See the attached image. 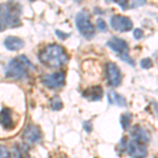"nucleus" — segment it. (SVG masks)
<instances>
[{
	"mask_svg": "<svg viewBox=\"0 0 158 158\" xmlns=\"http://www.w3.org/2000/svg\"><path fill=\"white\" fill-rule=\"evenodd\" d=\"M21 6L15 1L0 4V32L21 25Z\"/></svg>",
	"mask_w": 158,
	"mask_h": 158,
	"instance_id": "nucleus-1",
	"label": "nucleus"
},
{
	"mask_svg": "<svg viewBox=\"0 0 158 158\" xmlns=\"http://www.w3.org/2000/svg\"><path fill=\"white\" fill-rule=\"evenodd\" d=\"M40 62L51 69H59L69 61V55L59 44H50L42 50L39 56Z\"/></svg>",
	"mask_w": 158,
	"mask_h": 158,
	"instance_id": "nucleus-2",
	"label": "nucleus"
},
{
	"mask_svg": "<svg viewBox=\"0 0 158 158\" xmlns=\"http://www.w3.org/2000/svg\"><path fill=\"white\" fill-rule=\"evenodd\" d=\"M30 70H35L33 63L24 55H20L7 63L6 76L11 79H24L29 76Z\"/></svg>",
	"mask_w": 158,
	"mask_h": 158,
	"instance_id": "nucleus-3",
	"label": "nucleus"
},
{
	"mask_svg": "<svg viewBox=\"0 0 158 158\" xmlns=\"http://www.w3.org/2000/svg\"><path fill=\"white\" fill-rule=\"evenodd\" d=\"M108 47L118 55L120 60L129 63L131 67H135V61L129 54V52H130L129 43L127 42L126 40L121 39V38H119V37L113 36L108 41Z\"/></svg>",
	"mask_w": 158,
	"mask_h": 158,
	"instance_id": "nucleus-4",
	"label": "nucleus"
},
{
	"mask_svg": "<svg viewBox=\"0 0 158 158\" xmlns=\"http://www.w3.org/2000/svg\"><path fill=\"white\" fill-rule=\"evenodd\" d=\"M76 27L85 39L91 40L95 37V27L91 22V15L88 11H80L75 18Z\"/></svg>",
	"mask_w": 158,
	"mask_h": 158,
	"instance_id": "nucleus-5",
	"label": "nucleus"
},
{
	"mask_svg": "<svg viewBox=\"0 0 158 158\" xmlns=\"http://www.w3.org/2000/svg\"><path fill=\"white\" fill-rule=\"evenodd\" d=\"M111 27L117 32H129L133 29V22L129 17L113 15L111 17Z\"/></svg>",
	"mask_w": 158,
	"mask_h": 158,
	"instance_id": "nucleus-6",
	"label": "nucleus"
},
{
	"mask_svg": "<svg viewBox=\"0 0 158 158\" xmlns=\"http://www.w3.org/2000/svg\"><path fill=\"white\" fill-rule=\"evenodd\" d=\"M106 79L109 85L116 88L121 85V71L114 62H109L106 64Z\"/></svg>",
	"mask_w": 158,
	"mask_h": 158,
	"instance_id": "nucleus-7",
	"label": "nucleus"
},
{
	"mask_svg": "<svg viewBox=\"0 0 158 158\" xmlns=\"http://www.w3.org/2000/svg\"><path fill=\"white\" fill-rule=\"evenodd\" d=\"M43 83L50 89L56 90L60 89L65 83V74L63 72H57L50 75H45L43 77Z\"/></svg>",
	"mask_w": 158,
	"mask_h": 158,
	"instance_id": "nucleus-8",
	"label": "nucleus"
},
{
	"mask_svg": "<svg viewBox=\"0 0 158 158\" xmlns=\"http://www.w3.org/2000/svg\"><path fill=\"white\" fill-rule=\"evenodd\" d=\"M126 150L128 154L132 157H146L148 155V150L144 143L137 141L135 139L128 140Z\"/></svg>",
	"mask_w": 158,
	"mask_h": 158,
	"instance_id": "nucleus-9",
	"label": "nucleus"
},
{
	"mask_svg": "<svg viewBox=\"0 0 158 158\" xmlns=\"http://www.w3.org/2000/svg\"><path fill=\"white\" fill-rule=\"evenodd\" d=\"M41 136V130L39 129V127L31 124L25 129L23 135H22V138L27 144H34L40 141Z\"/></svg>",
	"mask_w": 158,
	"mask_h": 158,
	"instance_id": "nucleus-10",
	"label": "nucleus"
},
{
	"mask_svg": "<svg viewBox=\"0 0 158 158\" xmlns=\"http://www.w3.org/2000/svg\"><path fill=\"white\" fill-rule=\"evenodd\" d=\"M131 136L133 137V139L144 144L149 143L150 140H151V134H150V132L140 126H135L134 128L132 129Z\"/></svg>",
	"mask_w": 158,
	"mask_h": 158,
	"instance_id": "nucleus-11",
	"label": "nucleus"
},
{
	"mask_svg": "<svg viewBox=\"0 0 158 158\" xmlns=\"http://www.w3.org/2000/svg\"><path fill=\"white\" fill-rule=\"evenodd\" d=\"M0 123H1L2 128L6 130H13L15 127V123L13 121L12 117V111L9 108H3L0 112Z\"/></svg>",
	"mask_w": 158,
	"mask_h": 158,
	"instance_id": "nucleus-12",
	"label": "nucleus"
},
{
	"mask_svg": "<svg viewBox=\"0 0 158 158\" xmlns=\"http://www.w3.org/2000/svg\"><path fill=\"white\" fill-rule=\"evenodd\" d=\"M82 96L88 100L91 101H99L103 96V90L100 85L92 86L83 91Z\"/></svg>",
	"mask_w": 158,
	"mask_h": 158,
	"instance_id": "nucleus-13",
	"label": "nucleus"
},
{
	"mask_svg": "<svg viewBox=\"0 0 158 158\" xmlns=\"http://www.w3.org/2000/svg\"><path fill=\"white\" fill-rule=\"evenodd\" d=\"M4 47L6 48L9 51H19L20 49L24 47V41L22 39H20L18 37H15V36H9L6 38L4 40Z\"/></svg>",
	"mask_w": 158,
	"mask_h": 158,
	"instance_id": "nucleus-14",
	"label": "nucleus"
},
{
	"mask_svg": "<svg viewBox=\"0 0 158 158\" xmlns=\"http://www.w3.org/2000/svg\"><path fill=\"white\" fill-rule=\"evenodd\" d=\"M108 101L110 104H115L120 108H126L127 100L120 94H118L115 91H110L108 93Z\"/></svg>",
	"mask_w": 158,
	"mask_h": 158,
	"instance_id": "nucleus-15",
	"label": "nucleus"
},
{
	"mask_svg": "<svg viewBox=\"0 0 158 158\" xmlns=\"http://www.w3.org/2000/svg\"><path fill=\"white\" fill-rule=\"evenodd\" d=\"M131 122H132V115L130 113H126V114H122L120 117V124L122 127V130H128L131 126Z\"/></svg>",
	"mask_w": 158,
	"mask_h": 158,
	"instance_id": "nucleus-16",
	"label": "nucleus"
},
{
	"mask_svg": "<svg viewBox=\"0 0 158 158\" xmlns=\"http://www.w3.org/2000/svg\"><path fill=\"white\" fill-rule=\"evenodd\" d=\"M62 106L63 103L59 96H55V97L52 98V100H51V109L53 111H59V110L62 109Z\"/></svg>",
	"mask_w": 158,
	"mask_h": 158,
	"instance_id": "nucleus-17",
	"label": "nucleus"
},
{
	"mask_svg": "<svg viewBox=\"0 0 158 158\" xmlns=\"http://www.w3.org/2000/svg\"><path fill=\"white\" fill-rule=\"evenodd\" d=\"M140 68L143 69V70H148V69H151L153 67V61L150 58H143V59L140 60Z\"/></svg>",
	"mask_w": 158,
	"mask_h": 158,
	"instance_id": "nucleus-18",
	"label": "nucleus"
},
{
	"mask_svg": "<svg viewBox=\"0 0 158 158\" xmlns=\"http://www.w3.org/2000/svg\"><path fill=\"white\" fill-rule=\"evenodd\" d=\"M110 1L117 3L122 10H123V11L128 10V7H129V1H128V0H110Z\"/></svg>",
	"mask_w": 158,
	"mask_h": 158,
	"instance_id": "nucleus-19",
	"label": "nucleus"
},
{
	"mask_svg": "<svg viewBox=\"0 0 158 158\" xmlns=\"http://www.w3.org/2000/svg\"><path fill=\"white\" fill-rule=\"evenodd\" d=\"M97 27L101 32H106V31H108V25H106V21L101 18L97 20Z\"/></svg>",
	"mask_w": 158,
	"mask_h": 158,
	"instance_id": "nucleus-20",
	"label": "nucleus"
},
{
	"mask_svg": "<svg viewBox=\"0 0 158 158\" xmlns=\"http://www.w3.org/2000/svg\"><path fill=\"white\" fill-rule=\"evenodd\" d=\"M146 2H147V0H131V1H130V6H131V7L142 6Z\"/></svg>",
	"mask_w": 158,
	"mask_h": 158,
	"instance_id": "nucleus-21",
	"label": "nucleus"
},
{
	"mask_svg": "<svg viewBox=\"0 0 158 158\" xmlns=\"http://www.w3.org/2000/svg\"><path fill=\"white\" fill-rule=\"evenodd\" d=\"M133 35H134V37H135V39H141L142 37L144 36V34H143V32H142L140 29H136L134 31V33H133Z\"/></svg>",
	"mask_w": 158,
	"mask_h": 158,
	"instance_id": "nucleus-22",
	"label": "nucleus"
},
{
	"mask_svg": "<svg viewBox=\"0 0 158 158\" xmlns=\"http://www.w3.org/2000/svg\"><path fill=\"white\" fill-rule=\"evenodd\" d=\"M83 128L88 133H91L92 130H93V124H92V122L89 120V121H85V123H83Z\"/></svg>",
	"mask_w": 158,
	"mask_h": 158,
	"instance_id": "nucleus-23",
	"label": "nucleus"
},
{
	"mask_svg": "<svg viewBox=\"0 0 158 158\" xmlns=\"http://www.w3.org/2000/svg\"><path fill=\"white\" fill-rule=\"evenodd\" d=\"M10 156V152L7 151L6 148L0 146V157H9Z\"/></svg>",
	"mask_w": 158,
	"mask_h": 158,
	"instance_id": "nucleus-24",
	"label": "nucleus"
},
{
	"mask_svg": "<svg viewBox=\"0 0 158 158\" xmlns=\"http://www.w3.org/2000/svg\"><path fill=\"white\" fill-rule=\"evenodd\" d=\"M56 35L59 38H61V39H67L68 37H70V34H65L63 32H60L59 30H56Z\"/></svg>",
	"mask_w": 158,
	"mask_h": 158,
	"instance_id": "nucleus-25",
	"label": "nucleus"
},
{
	"mask_svg": "<svg viewBox=\"0 0 158 158\" xmlns=\"http://www.w3.org/2000/svg\"><path fill=\"white\" fill-rule=\"evenodd\" d=\"M74 1H75V2H78V3H79V2H81V0H74Z\"/></svg>",
	"mask_w": 158,
	"mask_h": 158,
	"instance_id": "nucleus-26",
	"label": "nucleus"
},
{
	"mask_svg": "<svg viewBox=\"0 0 158 158\" xmlns=\"http://www.w3.org/2000/svg\"><path fill=\"white\" fill-rule=\"evenodd\" d=\"M31 1H34V0H31Z\"/></svg>",
	"mask_w": 158,
	"mask_h": 158,
	"instance_id": "nucleus-27",
	"label": "nucleus"
}]
</instances>
